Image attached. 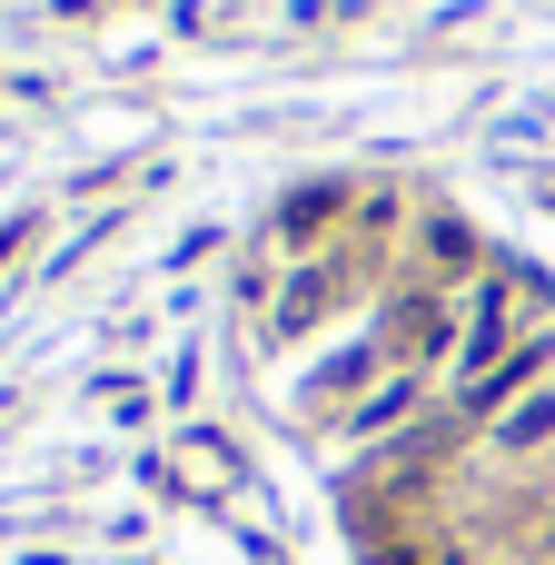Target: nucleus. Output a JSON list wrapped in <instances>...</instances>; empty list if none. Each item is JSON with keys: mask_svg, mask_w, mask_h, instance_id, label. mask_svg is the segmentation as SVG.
<instances>
[{"mask_svg": "<svg viewBox=\"0 0 555 565\" xmlns=\"http://www.w3.org/2000/svg\"><path fill=\"white\" fill-rule=\"evenodd\" d=\"M397 417H417V367H397L367 407H348V437H377V427H397Z\"/></svg>", "mask_w": 555, "mask_h": 565, "instance_id": "39448f33", "label": "nucleus"}, {"mask_svg": "<svg viewBox=\"0 0 555 565\" xmlns=\"http://www.w3.org/2000/svg\"><path fill=\"white\" fill-rule=\"evenodd\" d=\"M318 308H328V278H298V288L278 298V338H298V328H308Z\"/></svg>", "mask_w": 555, "mask_h": 565, "instance_id": "423d86ee", "label": "nucleus"}, {"mask_svg": "<svg viewBox=\"0 0 555 565\" xmlns=\"http://www.w3.org/2000/svg\"><path fill=\"white\" fill-rule=\"evenodd\" d=\"M457 348H467V377H487L506 348H526V338H516V278H506V268L477 288V308H467V338H457Z\"/></svg>", "mask_w": 555, "mask_h": 565, "instance_id": "f257e3e1", "label": "nucleus"}, {"mask_svg": "<svg viewBox=\"0 0 555 565\" xmlns=\"http://www.w3.org/2000/svg\"><path fill=\"white\" fill-rule=\"evenodd\" d=\"M427 258H437V268H467V258H477V238H467L457 218H427Z\"/></svg>", "mask_w": 555, "mask_h": 565, "instance_id": "0eeeda50", "label": "nucleus"}, {"mask_svg": "<svg viewBox=\"0 0 555 565\" xmlns=\"http://www.w3.org/2000/svg\"><path fill=\"white\" fill-rule=\"evenodd\" d=\"M546 437H555V387H526V397L497 417V447H506V457H536Z\"/></svg>", "mask_w": 555, "mask_h": 565, "instance_id": "7ed1b4c3", "label": "nucleus"}, {"mask_svg": "<svg viewBox=\"0 0 555 565\" xmlns=\"http://www.w3.org/2000/svg\"><path fill=\"white\" fill-rule=\"evenodd\" d=\"M447 338H467V328H457L437 298H407V308H397V328H387V348H407V358H437Z\"/></svg>", "mask_w": 555, "mask_h": 565, "instance_id": "20e7f679", "label": "nucleus"}, {"mask_svg": "<svg viewBox=\"0 0 555 565\" xmlns=\"http://www.w3.org/2000/svg\"><path fill=\"white\" fill-rule=\"evenodd\" d=\"M536 367H546V338H526V348H506L487 377H467V397H457V407H467V417H506V407L536 387Z\"/></svg>", "mask_w": 555, "mask_h": 565, "instance_id": "f03ea898", "label": "nucleus"}]
</instances>
